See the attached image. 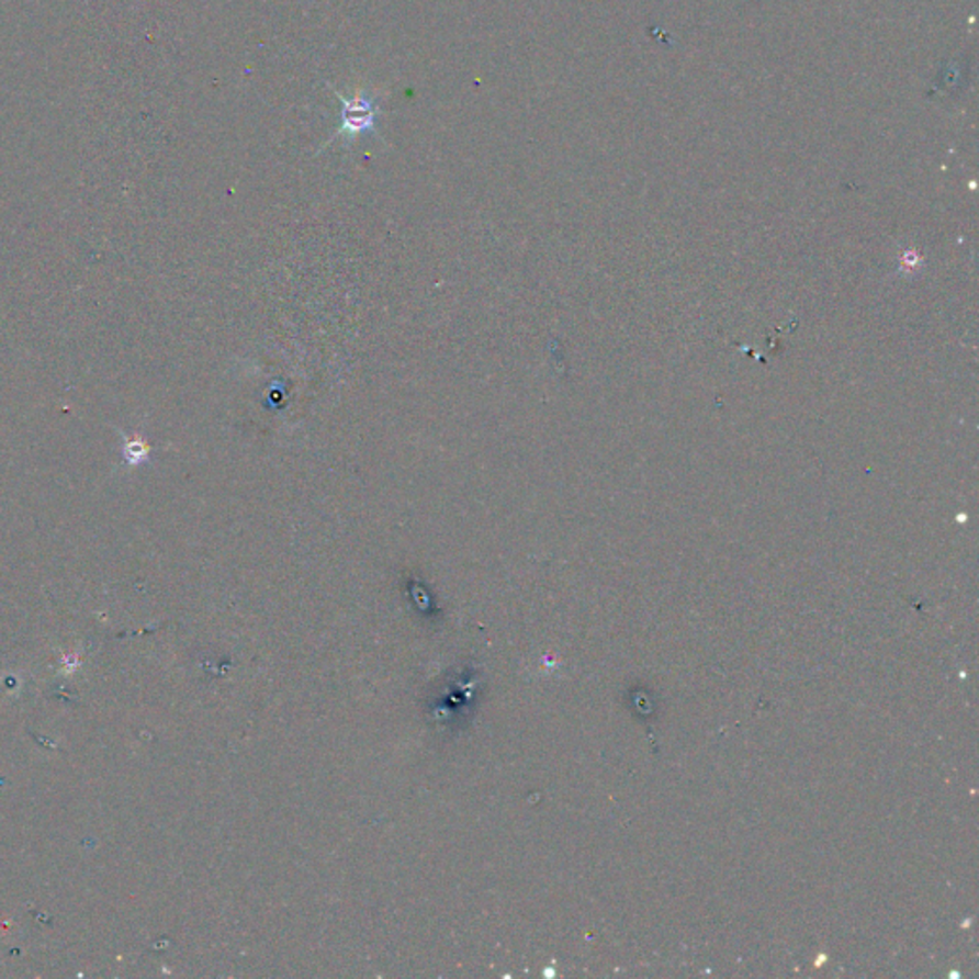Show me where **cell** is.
Wrapping results in <instances>:
<instances>
[{"mask_svg": "<svg viewBox=\"0 0 979 979\" xmlns=\"http://www.w3.org/2000/svg\"><path fill=\"white\" fill-rule=\"evenodd\" d=\"M342 102V126L339 134L357 136V134L370 133L375 128L378 121V105L373 98L368 97L364 90H360L357 97L345 98L341 92L337 94Z\"/></svg>", "mask_w": 979, "mask_h": 979, "instance_id": "cell-1", "label": "cell"}]
</instances>
